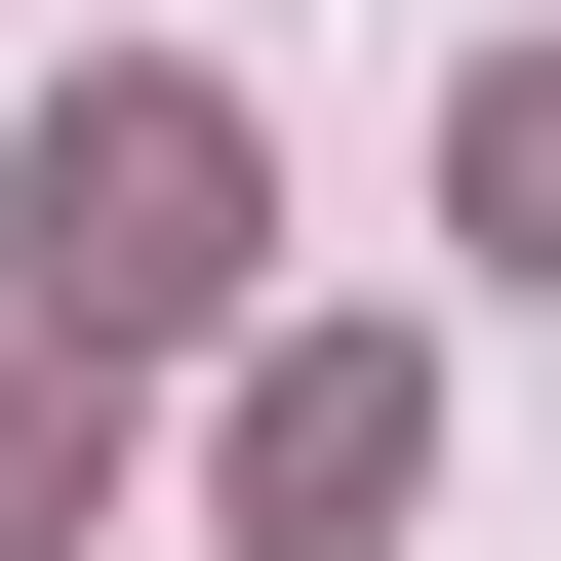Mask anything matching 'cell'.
<instances>
[{
	"label": "cell",
	"mask_w": 561,
	"mask_h": 561,
	"mask_svg": "<svg viewBox=\"0 0 561 561\" xmlns=\"http://www.w3.org/2000/svg\"><path fill=\"white\" fill-rule=\"evenodd\" d=\"M41 280L161 321V280H201V121H81V161H41Z\"/></svg>",
	"instance_id": "obj_1"
},
{
	"label": "cell",
	"mask_w": 561,
	"mask_h": 561,
	"mask_svg": "<svg viewBox=\"0 0 561 561\" xmlns=\"http://www.w3.org/2000/svg\"><path fill=\"white\" fill-rule=\"evenodd\" d=\"M481 201H522V241H561V81H522V121H481Z\"/></svg>",
	"instance_id": "obj_2"
}]
</instances>
